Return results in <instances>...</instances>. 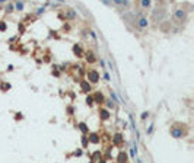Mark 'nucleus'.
Listing matches in <instances>:
<instances>
[{
  "instance_id": "1a4fd4ad",
  "label": "nucleus",
  "mask_w": 194,
  "mask_h": 163,
  "mask_svg": "<svg viewBox=\"0 0 194 163\" xmlns=\"http://www.w3.org/2000/svg\"><path fill=\"white\" fill-rule=\"evenodd\" d=\"M95 60H96V58H95L93 52H92V51H88V52H86V61H88V63H95Z\"/></svg>"
},
{
  "instance_id": "dca6fc26",
  "label": "nucleus",
  "mask_w": 194,
  "mask_h": 163,
  "mask_svg": "<svg viewBox=\"0 0 194 163\" xmlns=\"http://www.w3.org/2000/svg\"><path fill=\"white\" fill-rule=\"evenodd\" d=\"M73 52H74L77 57H80V54H82V48H80V45H74V47H73Z\"/></svg>"
},
{
  "instance_id": "b1692460",
  "label": "nucleus",
  "mask_w": 194,
  "mask_h": 163,
  "mask_svg": "<svg viewBox=\"0 0 194 163\" xmlns=\"http://www.w3.org/2000/svg\"><path fill=\"white\" fill-rule=\"evenodd\" d=\"M0 31H1V32H3V31H6V23H4V22H1V23H0Z\"/></svg>"
},
{
  "instance_id": "4468645a",
  "label": "nucleus",
  "mask_w": 194,
  "mask_h": 163,
  "mask_svg": "<svg viewBox=\"0 0 194 163\" xmlns=\"http://www.w3.org/2000/svg\"><path fill=\"white\" fill-rule=\"evenodd\" d=\"M99 115H101V120H108V118H110V114H108L107 109H101Z\"/></svg>"
},
{
  "instance_id": "a878e982",
  "label": "nucleus",
  "mask_w": 194,
  "mask_h": 163,
  "mask_svg": "<svg viewBox=\"0 0 194 163\" xmlns=\"http://www.w3.org/2000/svg\"><path fill=\"white\" fill-rule=\"evenodd\" d=\"M1 89L3 90H6V89H10V85L7 83V85H1Z\"/></svg>"
},
{
  "instance_id": "20e7f679",
  "label": "nucleus",
  "mask_w": 194,
  "mask_h": 163,
  "mask_svg": "<svg viewBox=\"0 0 194 163\" xmlns=\"http://www.w3.org/2000/svg\"><path fill=\"white\" fill-rule=\"evenodd\" d=\"M99 73L96 71V70H89L88 71V79L92 82V83H96V82H99Z\"/></svg>"
},
{
  "instance_id": "7ed1b4c3",
  "label": "nucleus",
  "mask_w": 194,
  "mask_h": 163,
  "mask_svg": "<svg viewBox=\"0 0 194 163\" xmlns=\"http://www.w3.org/2000/svg\"><path fill=\"white\" fill-rule=\"evenodd\" d=\"M148 25H149L148 19L139 13V15H137V17H136V26H137L139 29H146V28H148Z\"/></svg>"
},
{
  "instance_id": "0eeeda50",
  "label": "nucleus",
  "mask_w": 194,
  "mask_h": 163,
  "mask_svg": "<svg viewBox=\"0 0 194 163\" xmlns=\"http://www.w3.org/2000/svg\"><path fill=\"white\" fill-rule=\"evenodd\" d=\"M152 6V0H140V7L143 10H149Z\"/></svg>"
},
{
  "instance_id": "2eb2a0df",
  "label": "nucleus",
  "mask_w": 194,
  "mask_h": 163,
  "mask_svg": "<svg viewBox=\"0 0 194 163\" xmlns=\"http://www.w3.org/2000/svg\"><path fill=\"white\" fill-rule=\"evenodd\" d=\"M89 138H91L92 143H98V141H99V137H98V134H95V133H91V134H89Z\"/></svg>"
},
{
  "instance_id": "bb28decb",
  "label": "nucleus",
  "mask_w": 194,
  "mask_h": 163,
  "mask_svg": "<svg viewBox=\"0 0 194 163\" xmlns=\"http://www.w3.org/2000/svg\"><path fill=\"white\" fill-rule=\"evenodd\" d=\"M107 106H108V108H114V102L108 101V102H107Z\"/></svg>"
},
{
  "instance_id": "423d86ee",
  "label": "nucleus",
  "mask_w": 194,
  "mask_h": 163,
  "mask_svg": "<svg viewBox=\"0 0 194 163\" xmlns=\"http://www.w3.org/2000/svg\"><path fill=\"white\" fill-rule=\"evenodd\" d=\"M111 3L117 7H129V4H130L129 0H111Z\"/></svg>"
},
{
  "instance_id": "6ab92c4d",
  "label": "nucleus",
  "mask_w": 194,
  "mask_h": 163,
  "mask_svg": "<svg viewBox=\"0 0 194 163\" xmlns=\"http://www.w3.org/2000/svg\"><path fill=\"white\" fill-rule=\"evenodd\" d=\"M79 128H80L83 133H88V127H86V124H85V122H80V124H79Z\"/></svg>"
},
{
  "instance_id": "5701e85b",
  "label": "nucleus",
  "mask_w": 194,
  "mask_h": 163,
  "mask_svg": "<svg viewBox=\"0 0 194 163\" xmlns=\"http://www.w3.org/2000/svg\"><path fill=\"white\" fill-rule=\"evenodd\" d=\"M82 144H83V147L88 146V138H86V137H82Z\"/></svg>"
},
{
  "instance_id": "39448f33",
  "label": "nucleus",
  "mask_w": 194,
  "mask_h": 163,
  "mask_svg": "<svg viewBox=\"0 0 194 163\" xmlns=\"http://www.w3.org/2000/svg\"><path fill=\"white\" fill-rule=\"evenodd\" d=\"M64 16H66V19L73 20V19H76V17H77V13H76V10H74V9H67V10L64 12Z\"/></svg>"
},
{
  "instance_id": "2f4dec72",
  "label": "nucleus",
  "mask_w": 194,
  "mask_h": 163,
  "mask_svg": "<svg viewBox=\"0 0 194 163\" xmlns=\"http://www.w3.org/2000/svg\"><path fill=\"white\" fill-rule=\"evenodd\" d=\"M55 1H58V3H66V0H55Z\"/></svg>"
},
{
  "instance_id": "6e6552de",
  "label": "nucleus",
  "mask_w": 194,
  "mask_h": 163,
  "mask_svg": "<svg viewBox=\"0 0 194 163\" xmlns=\"http://www.w3.org/2000/svg\"><path fill=\"white\" fill-rule=\"evenodd\" d=\"M80 87H82L83 92H91V83L86 82V80H82L80 82Z\"/></svg>"
},
{
  "instance_id": "c756f323",
  "label": "nucleus",
  "mask_w": 194,
  "mask_h": 163,
  "mask_svg": "<svg viewBox=\"0 0 194 163\" xmlns=\"http://www.w3.org/2000/svg\"><path fill=\"white\" fill-rule=\"evenodd\" d=\"M101 67H102V69H107V64H105L104 60H101Z\"/></svg>"
},
{
  "instance_id": "f03ea898",
  "label": "nucleus",
  "mask_w": 194,
  "mask_h": 163,
  "mask_svg": "<svg viewBox=\"0 0 194 163\" xmlns=\"http://www.w3.org/2000/svg\"><path fill=\"white\" fill-rule=\"evenodd\" d=\"M165 15H166V10H165V7H156L155 10H153V20L155 22H162L164 19H165Z\"/></svg>"
},
{
  "instance_id": "c85d7f7f",
  "label": "nucleus",
  "mask_w": 194,
  "mask_h": 163,
  "mask_svg": "<svg viewBox=\"0 0 194 163\" xmlns=\"http://www.w3.org/2000/svg\"><path fill=\"white\" fill-rule=\"evenodd\" d=\"M111 98H112L115 102H118V99H117V96H115V93H114V92H111Z\"/></svg>"
},
{
  "instance_id": "7c9ffc66",
  "label": "nucleus",
  "mask_w": 194,
  "mask_h": 163,
  "mask_svg": "<svg viewBox=\"0 0 194 163\" xmlns=\"http://www.w3.org/2000/svg\"><path fill=\"white\" fill-rule=\"evenodd\" d=\"M6 1H7V0H0V6H1V4H4Z\"/></svg>"
},
{
  "instance_id": "412c9836",
  "label": "nucleus",
  "mask_w": 194,
  "mask_h": 163,
  "mask_svg": "<svg viewBox=\"0 0 194 163\" xmlns=\"http://www.w3.org/2000/svg\"><path fill=\"white\" fill-rule=\"evenodd\" d=\"M101 157V153L99 152H96V153H93V156H92V160H98Z\"/></svg>"
},
{
  "instance_id": "9b49d317",
  "label": "nucleus",
  "mask_w": 194,
  "mask_h": 163,
  "mask_svg": "<svg viewBox=\"0 0 194 163\" xmlns=\"http://www.w3.org/2000/svg\"><path fill=\"white\" fill-rule=\"evenodd\" d=\"M23 7H25V4H23V1H22V0H18V1L15 3V9H16V10L22 12V10H23Z\"/></svg>"
},
{
  "instance_id": "cd10ccee",
  "label": "nucleus",
  "mask_w": 194,
  "mask_h": 163,
  "mask_svg": "<svg viewBox=\"0 0 194 163\" xmlns=\"http://www.w3.org/2000/svg\"><path fill=\"white\" fill-rule=\"evenodd\" d=\"M148 117H149V112H143L142 114V120H146Z\"/></svg>"
},
{
  "instance_id": "393cba45",
  "label": "nucleus",
  "mask_w": 194,
  "mask_h": 163,
  "mask_svg": "<svg viewBox=\"0 0 194 163\" xmlns=\"http://www.w3.org/2000/svg\"><path fill=\"white\" fill-rule=\"evenodd\" d=\"M104 79H105V80H108V82H110V80H111V77H110V74H108V73H107V71H105V73H104Z\"/></svg>"
},
{
  "instance_id": "9d476101",
  "label": "nucleus",
  "mask_w": 194,
  "mask_h": 163,
  "mask_svg": "<svg viewBox=\"0 0 194 163\" xmlns=\"http://www.w3.org/2000/svg\"><path fill=\"white\" fill-rule=\"evenodd\" d=\"M171 134H172L175 138H180V137H183V131H181V130H177L175 127L171 130Z\"/></svg>"
},
{
  "instance_id": "aec40b11",
  "label": "nucleus",
  "mask_w": 194,
  "mask_h": 163,
  "mask_svg": "<svg viewBox=\"0 0 194 163\" xmlns=\"http://www.w3.org/2000/svg\"><path fill=\"white\" fill-rule=\"evenodd\" d=\"M86 103H88V105H93V98H92V96H88V98H86Z\"/></svg>"
},
{
  "instance_id": "4be33fe9",
  "label": "nucleus",
  "mask_w": 194,
  "mask_h": 163,
  "mask_svg": "<svg viewBox=\"0 0 194 163\" xmlns=\"http://www.w3.org/2000/svg\"><path fill=\"white\" fill-rule=\"evenodd\" d=\"M44 10H45V7H38V9H37V15H41V13H44Z\"/></svg>"
},
{
  "instance_id": "f8f14e48",
  "label": "nucleus",
  "mask_w": 194,
  "mask_h": 163,
  "mask_svg": "<svg viewBox=\"0 0 194 163\" xmlns=\"http://www.w3.org/2000/svg\"><path fill=\"white\" fill-rule=\"evenodd\" d=\"M117 160L118 162H126L127 160V153L126 152H120V154L117 156Z\"/></svg>"
},
{
  "instance_id": "a211bd4d",
  "label": "nucleus",
  "mask_w": 194,
  "mask_h": 163,
  "mask_svg": "<svg viewBox=\"0 0 194 163\" xmlns=\"http://www.w3.org/2000/svg\"><path fill=\"white\" fill-rule=\"evenodd\" d=\"M13 9H15V4H12V3H9V4L4 7V10H6L7 13H12V12H13Z\"/></svg>"
},
{
  "instance_id": "ddd939ff",
  "label": "nucleus",
  "mask_w": 194,
  "mask_h": 163,
  "mask_svg": "<svg viewBox=\"0 0 194 163\" xmlns=\"http://www.w3.org/2000/svg\"><path fill=\"white\" fill-rule=\"evenodd\" d=\"M121 143H123L121 134H115V136H114V144H115V146H120Z\"/></svg>"
},
{
  "instance_id": "473e14b6",
  "label": "nucleus",
  "mask_w": 194,
  "mask_h": 163,
  "mask_svg": "<svg viewBox=\"0 0 194 163\" xmlns=\"http://www.w3.org/2000/svg\"><path fill=\"white\" fill-rule=\"evenodd\" d=\"M22 1H23V0H22Z\"/></svg>"
},
{
  "instance_id": "f3484780",
  "label": "nucleus",
  "mask_w": 194,
  "mask_h": 163,
  "mask_svg": "<svg viewBox=\"0 0 194 163\" xmlns=\"http://www.w3.org/2000/svg\"><path fill=\"white\" fill-rule=\"evenodd\" d=\"M95 101H96L98 103H104V96H102L101 93H96V95H95Z\"/></svg>"
},
{
  "instance_id": "f257e3e1",
  "label": "nucleus",
  "mask_w": 194,
  "mask_h": 163,
  "mask_svg": "<svg viewBox=\"0 0 194 163\" xmlns=\"http://www.w3.org/2000/svg\"><path fill=\"white\" fill-rule=\"evenodd\" d=\"M172 17H174V20H175L177 23H184L185 19H187V13H185L184 7H177V9L174 10Z\"/></svg>"
}]
</instances>
